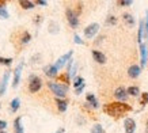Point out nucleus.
Segmentation results:
<instances>
[{"instance_id": "obj_19", "label": "nucleus", "mask_w": 148, "mask_h": 133, "mask_svg": "<svg viewBox=\"0 0 148 133\" xmlns=\"http://www.w3.org/2000/svg\"><path fill=\"white\" fill-rule=\"evenodd\" d=\"M19 4H21V7L25 10H32L36 7V3H33V1H29V0H21L19 1Z\"/></svg>"}, {"instance_id": "obj_1", "label": "nucleus", "mask_w": 148, "mask_h": 133, "mask_svg": "<svg viewBox=\"0 0 148 133\" xmlns=\"http://www.w3.org/2000/svg\"><path fill=\"white\" fill-rule=\"evenodd\" d=\"M132 110V106L126 105L124 102H113V103H108L103 106V111L106 114L112 115V117H120V115H124L125 113Z\"/></svg>"}, {"instance_id": "obj_3", "label": "nucleus", "mask_w": 148, "mask_h": 133, "mask_svg": "<svg viewBox=\"0 0 148 133\" xmlns=\"http://www.w3.org/2000/svg\"><path fill=\"white\" fill-rule=\"evenodd\" d=\"M65 15H67V21L69 23V26L72 29H76L79 26V18H77V14L75 11H72L71 8H67L65 10Z\"/></svg>"}, {"instance_id": "obj_40", "label": "nucleus", "mask_w": 148, "mask_h": 133, "mask_svg": "<svg viewBox=\"0 0 148 133\" xmlns=\"http://www.w3.org/2000/svg\"><path fill=\"white\" fill-rule=\"evenodd\" d=\"M34 21H36V23H40V22H41V16H40V15H37Z\"/></svg>"}, {"instance_id": "obj_5", "label": "nucleus", "mask_w": 148, "mask_h": 133, "mask_svg": "<svg viewBox=\"0 0 148 133\" xmlns=\"http://www.w3.org/2000/svg\"><path fill=\"white\" fill-rule=\"evenodd\" d=\"M147 61H148V48L145 44H140V64L141 66H145L147 65Z\"/></svg>"}, {"instance_id": "obj_22", "label": "nucleus", "mask_w": 148, "mask_h": 133, "mask_svg": "<svg viewBox=\"0 0 148 133\" xmlns=\"http://www.w3.org/2000/svg\"><path fill=\"white\" fill-rule=\"evenodd\" d=\"M19 105H21L19 98H15V99H12V101H11V103H10V110L12 111V113H15V111L19 109Z\"/></svg>"}, {"instance_id": "obj_2", "label": "nucleus", "mask_w": 148, "mask_h": 133, "mask_svg": "<svg viewBox=\"0 0 148 133\" xmlns=\"http://www.w3.org/2000/svg\"><path fill=\"white\" fill-rule=\"evenodd\" d=\"M48 87L50 88V91L56 95L57 98H65L68 93V84H60V83H56V82H49L48 83Z\"/></svg>"}, {"instance_id": "obj_35", "label": "nucleus", "mask_w": 148, "mask_h": 133, "mask_svg": "<svg viewBox=\"0 0 148 133\" xmlns=\"http://www.w3.org/2000/svg\"><path fill=\"white\" fill-rule=\"evenodd\" d=\"M73 41H75V44L83 45V40H82V38H80L79 36H77V34H75V36H73Z\"/></svg>"}, {"instance_id": "obj_32", "label": "nucleus", "mask_w": 148, "mask_h": 133, "mask_svg": "<svg viewBox=\"0 0 148 133\" xmlns=\"http://www.w3.org/2000/svg\"><path fill=\"white\" fill-rule=\"evenodd\" d=\"M106 23H108V25H113V26H114V25H117V18L116 16H109L108 19H106Z\"/></svg>"}, {"instance_id": "obj_41", "label": "nucleus", "mask_w": 148, "mask_h": 133, "mask_svg": "<svg viewBox=\"0 0 148 133\" xmlns=\"http://www.w3.org/2000/svg\"><path fill=\"white\" fill-rule=\"evenodd\" d=\"M102 40H103V37H98V38H97V41H95V44H99Z\"/></svg>"}, {"instance_id": "obj_15", "label": "nucleus", "mask_w": 148, "mask_h": 133, "mask_svg": "<svg viewBox=\"0 0 148 133\" xmlns=\"http://www.w3.org/2000/svg\"><path fill=\"white\" fill-rule=\"evenodd\" d=\"M92 57L98 64H105L106 62V56L99 50H92Z\"/></svg>"}, {"instance_id": "obj_23", "label": "nucleus", "mask_w": 148, "mask_h": 133, "mask_svg": "<svg viewBox=\"0 0 148 133\" xmlns=\"http://www.w3.org/2000/svg\"><path fill=\"white\" fill-rule=\"evenodd\" d=\"M60 31V26L56 22H50L49 23V33L50 34H57Z\"/></svg>"}, {"instance_id": "obj_26", "label": "nucleus", "mask_w": 148, "mask_h": 133, "mask_svg": "<svg viewBox=\"0 0 148 133\" xmlns=\"http://www.w3.org/2000/svg\"><path fill=\"white\" fill-rule=\"evenodd\" d=\"M144 38H148V11H145V19H144Z\"/></svg>"}, {"instance_id": "obj_43", "label": "nucleus", "mask_w": 148, "mask_h": 133, "mask_svg": "<svg viewBox=\"0 0 148 133\" xmlns=\"http://www.w3.org/2000/svg\"><path fill=\"white\" fill-rule=\"evenodd\" d=\"M0 133H5V132H4V130H0Z\"/></svg>"}, {"instance_id": "obj_34", "label": "nucleus", "mask_w": 148, "mask_h": 133, "mask_svg": "<svg viewBox=\"0 0 148 133\" xmlns=\"http://www.w3.org/2000/svg\"><path fill=\"white\" fill-rule=\"evenodd\" d=\"M69 79H71V77H69V75H68V72L67 73H64L63 76H60V80H63V82H65V83H69Z\"/></svg>"}, {"instance_id": "obj_25", "label": "nucleus", "mask_w": 148, "mask_h": 133, "mask_svg": "<svg viewBox=\"0 0 148 133\" xmlns=\"http://www.w3.org/2000/svg\"><path fill=\"white\" fill-rule=\"evenodd\" d=\"M91 133H105L102 125L101 124H95L92 128H91Z\"/></svg>"}, {"instance_id": "obj_24", "label": "nucleus", "mask_w": 148, "mask_h": 133, "mask_svg": "<svg viewBox=\"0 0 148 133\" xmlns=\"http://www.w3.org/2000/svg\"><path fill=\"white\" fill-rule=\"evenodd\" d=\"M84 84V79L82 77V76H76L75 80H73V86H75V88H79L80 86Z\"/></svg>"}, {"instance_id": "obj_38", "label": "nucleus", "mask_w": 148, "mask_h": 133, "mask_svg": "<svg viewBox=\"0 0 148 133\" xmlns=\"http://www.w3.org/2000/svg\"><path fill=\"white\" fill-rule=\"evenodd\" d=\"M36 4H38V5H46L48 3H46L45 0H37V1H36Z\"/></svg>"}, {"instance_id": "obj_20", "label": "nucleus", "mask_w": 148, "mask_h": 133, "mask_svg": "<svg viewBox=\"0 0 148 133\" xmlns=\"http://www.w3.org/2000/svg\"><path fill=\"white\" fill-rule=\"evenodd\" d=\"M144 19H141L139 23V34H137V41H139L140 44H141V40L144 38Z\"/></svg>"}, {"instance_id": "obj_4", "label": "nucleus", "mask_w": 148, "mask_h": 133, "mask_svg": "<svg viewBox=\"0 0 148 133\" xmlns=\"http://www.w3.org/2000/svg\"><path fill=\"white\" fill-rule=\"evenodd\" d=\"M41 87H42V82L38 76L36 75H32L30 76V83H29V91L30 93H37V91H40Z\"/></svg>"}, {"instance_id": "obj_9", "label": "nucleus", "mask_w": 148, "mask_h": 133, "mask_svg": "<svg viewBox=\"0 0 148 133\" xmlns=\"http://www.w3.org/2000/svg\"><path fill=\"white\" fill-rule=\"evenodd\" d=\"M72 54H73V52H72V50H69V52H68L67 54H64V56H61V57H60V58L57 60V61H56V64H54V65H56V68H57V69H60V68H63V66L65 65V62H68L69 60H71Z\"/></svg>"}, {"instance_id": "obj_10", "label": "nucleus", "mask_w": 148, "mask_h": 133, "mask_svg": "<svg viewBox=\"0 0 148 133\" xmlns=\"http://www.w3.org/2000/svg\"><path fill=\"white\" fill-rule=\"evenodd\" d=\"M8 80H10V71H5L1 82H0V95H4L7 91V86H8Z\"/></svg>"}, {"instance_id": "obj_16", "label": "nucleus", "mask_w": 148, "mask_h": 133, "mask_svg": "<svg viewBox=\"0 0 148 133\" xmlns=\"http://www.w3.org/2000/svg\"><path fill=\"white\" fill-rule=\"evenodd\" d=\"M122 21H124V23H125L128 27L135 26V18H133L130 14H128V12H125L124 15H122Z\"/></svg>"}, {"instance_id": "obj_21", "label": "nucleus", "mask_w": 148, "mask_h": 133, "mask_svg": "<svg viewBox=\"0 0 148 133\" xmlns=\"http://www.w3.org/2000/svg\"><path fill=\"white\" fill-rule=\"evenodd\" d=\"M126 91H128V95H130V97H139L140 95V88L137 86H130Z\"/></svg>"}, {"instance_id": "obj_14", "label": "nucleus", "mask_w": 148, "mask_h": 133, "mask_svg": "<svg viewBox=\"0 0 148 133\" xmlns=\"http://www.w3.org/2000/svg\"><path fill=\"white\" fill-rule=\"evenodd\" d=\"M44 72H45V75L49 76V77H56V76H57L58 69L53 64V65H46L45 68H44Z\"/></svg>"}, {"instance_id": "obj_42", "label": "nucleus", "mask_w": 148, "mask_h": 133, "mask_svg": "<svg viewBox=\"0 0 148 133\" xmlns=\"http://www.w3.org/2000/svg\"><path fill=\"white\" fill-rule=\"evenodd\" d=\"M56 133H64V128H60V129H58V130H57V132H56Z\"/></svg>"}, {"instance_id": "obj_13", "label": "nucleus", "mask_w": 148, "mask_h": 133, "mask_svg": "<svg viewBox=\"0 0 148 133\" xmlns=\"http://www.w3.org/2000/svg\"><path fill=\"white\" fill-rule=\"evenodd\" d=\"M140 72H141V68L139 65H130L129 69H128V75L132 79H136V77H139Z\"/></svg>"}, {"instance_id": "obj_11", "label": "nucleus", "mask_w": 148, "mask_h": 133, "mask_svg": "<svg viewBox=\"0 0 148 133\" xmlns=\"http://www.w3.org/2000/svg\"><path fill=\"white\" fill-rule=\"evenodd\" d=\"M124 129L126 133H135L136 130V122L133 118H125L124 121Z\"/></svg>"}, {"instance_id": "obj_17", "label": "nucleus", "mask_w": 148, "mask_h": 133, "mask_svg": "<svg viewBox=\"0 0 148 133\" xmlns=\"http://www.w3.org/2000/svg\"><path fill=\"white\" fill-rule=\"evenodd\" d=\"M22 118L21 117H16L15 121H14V132L15 133H25V129H23L22 124H21Z\"/></svg>"}, {"instance_id": "obj_18", "label": "nucleus", "mask_w": 148, "mask_h": 133, "mask_svg": "<svg viewBox=\"0 0 148 133\" xmlns=\"http://www.w3.org/2000/svg\"><path fill=\"white\" fill-rule=\"evenodd\" d=\"M56 105H57L58 111L64 113V111L67 110L68 103H67V101H64V99H61V98H56Z\"/></svg>"}, {"instance_id": "obj_29", "label": "nucleus", "mask_w": 148, "mask_h": 133, "mask_svg": "<svg viewBox=\"0 0 148 133\" xmlns=\"http://www.w3.org/2000/svg\"><path fill=\"white\" fill-rule=\"evenodd\" d=\"M30 40H32V36H30V34L26 31V33L23 34V37H22V40H21V41H22V44H27Z\"/></svg>"}, {"instance_id": "obj_39", "label": "nucleus", "mask_w": 148, "mask_h": 133, "mask_svg": "<svg viewBox=\"0 0 148 133\" xmlns=\"http://www.w3.org/2000/svg\"><path fill=\"white\" fill-rule=\"evenodd\" d=\"M0 8H5V1L3 0V1H0Z\"/></svg>"}, {"instance_id": "obj_6", "label": "nucleus", "mask_w": 148, "mask_h": 133, "mask_svg": "<svg viewBox=\"0 0 148 133\" xmlns=\"http://www.w3.org/2000/svg\"><path fill=\"white\" fill-rule=\"evenodd\" d=\"M98 30H99V25H98V23H91V25H88V26L84 29L86 38H92V37L98 33Z\"/></svg>"}, {"instance_id": "obj_12", "label": "nucleus", "mask_w": 148, "mask_h": 133, "mask_svg": "<svg viewBox=\"0 0 148 133\" xmlns=\"http://www.w3.org/2000/svg\"><path fill=\"white\" fill-rule=\"evenodd\" d=\"M86 99H87V105H90L91 109H98L99 107V102L97 101V98H95L94 94H87L86 95Z\"/></svg>"}, {"instance_id": "obj_45", "label": "nucleus", "mask_w": 148, "mask_h": 133, "mask_svg": "<svg viewBox=\"0 0 148 133\" xmlns=\"http://www.w3.org/2000/svg\"><path fill=\"white\" fill-rule=\"evenodd\" d=\"M0 107H1V103H0Z\"/></svg>"}, {"instance_id": "obj_7", "label": "nucleus", "mask_w": 148, "mask_h": 133, "mask_svg": "<svg viewBox=\"0 0 148 133\" xmlns=\"http://www.w3.org/2000/svg\"><path fill=\"white\" fill-rule=\"evenodd\" d=\"M114 97H116L120 102H125L129 95H128L126 88H124V87H118V88H116V91H114Z\"/></svg>"}, {"instance_id": "obj_31", "label": "nucleus", "mask_w": 148, "mask_h": 133, "mask_svg": "<svg viewBox=\"0 0 148 133\" xmlns=\"http://www.w3.org/2000/svg\"><path fill=\"white\" fill-rule=\"evenodd\" d=\"M76 71H77V64H73V66L71 68V71L68 72V75H69V77H73V76L76 75Z\"/></svg>"}, {"instance_id": "obj_44", "label": "nucleus", "mask_w": 148, "mask_h": 133, "mask_svg": "<svg viewBox=\"0 0 148 133\" xmlns=\"http://www.w3.org/2000/svg\"><path fill=\"white\" fill-rule=\"evenodd\" d=\"M147 129H148V121H147Z\"/></svg>"}, {"instance_id": "obj_30", "label": "nucleus", "mask_w": 148, "mask_h": 133, "mask_svg": "<svg viewBox=\"0 0 148 133\" xmlns=\"http://www.w3.org/2000/svg\"><path fill=\"white\" fill-rule=\"evenodd\" d=\"M117 4H118V5H122V7H128V5H132V4H133V1H130V0H121V1H118Z\"/></svg>"}, {"instance_id": "obj_28", "label": "nucleus", "mask_w": 148, "mask_h": 133, "mask_svg": "<svg viewBox=\"0 0 148 133\" xmlns=\"http://www.w3.org/2000/svg\"><path fill=\"white\" fill-rule=\"evenodd\" d=\"M12 62V58L10 57H0V64H3V65H10Z\"/></svg>"}, {"instance_id": "obj_37", "label": "nucleus", "mask_w": 148, "mask_h": 133, "mask_svg": "<svg viewBox=\"0 0 148 133\" xmlns=\"http://www.w3.org/2000/svg\"><path fill=\"white\" fill-rule=\"evenodd\" d=\"M5 126H7V122H5V121H1V120H0V130H3Z\"/></svg>"}, {"instance_id": "obj_36", "label": "nucleus", "mask_w": 148, "mask_h": 133, "mask_svg": "<svg viewBox=\"0 0 148 133\" xmlns=\"http://www.w3.org/2000/svg\"><path fill=\"white\" fill-rule=\"evenodd\" d=\"M83 90H84V84H83V86H80L79 88H76V90H75V94H76V95H79V94H80L82 91H83Z\"/></svg>"}, {"instance_id": "obj_27", "label": "nucleus", "mask_w": 148, "mask_h": 133, "mask_svg": "<svg viewBox=\"0 0 148 133\" xmlns=\"http://www.w3.org/2000/svg\"><path fill=\"white\" fill-rule=\"evenodd\" d=\"M140 103H141V106H145V105L148 103V93H143V94H141Z\"/></svg>"}, {"instance_id": "obj_33", "label": "nucleus", "mask_w": 148, "mask_h": 133, "mask_svg": "<svg viewBox=\"0 0 148 133\" xmlns=\"http://www.w3.org/2000/svg\"><path fill=\"white\" fill-rule=\"evenodd\" d=\"M10 15H8V12H7V10L5 8H0V18L1 19H7Z\"/></svg>"}, {"instance_id": "obj_8", "label": "nucleus", "mask_w": 148, "mask_h": 133, "mask_svg": "<svg viewBox=\"0 0 148 133\" xmlns=\"http://www.w3.org/2000/svg\"><path fill=\"white\" fill-rule=\"evenodd\" d=\"M22 69H23V62H21L16 68H15V71H14V80H12V88L15 87H18L19 84V80H21V73H22Z\"/></svg>"}]
</instances>
